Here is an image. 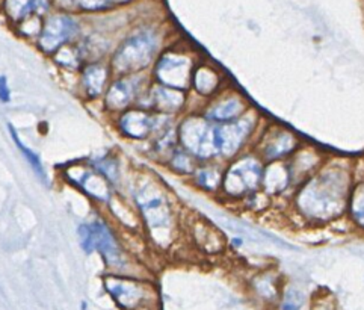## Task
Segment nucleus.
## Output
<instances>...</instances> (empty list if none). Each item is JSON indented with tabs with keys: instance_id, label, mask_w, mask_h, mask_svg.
I'll return each mask as SVG.
<instances>
[{
	"instance_id": "7",
	"label": "nucleus",
	"mask_w": 364,
	"mask_h": 310,
	"mask_svg": "<svg viewBox=\"0 0 364 310\" xmlns=\"http://www.w3.org/2000/svg\"><path fill=\"white\" fill-rule=\"evenodd\" d=\"M178 146L188 150L198 162L218 161L215 144V123L201 112L191 114L177 127Z\"/></svg>"
},
{
	"instance_id": "32",
	"label": "nucleus",
	"mask_w": 364,
	"mask_h": 310,
	"mask_svg": "<svg viewBox=\"0 0 364 310\" xmlns=\"http://www.w3.org/2000/svg\"><path fill=\"white\" fill-rule=\"evenodd\" d=\"M0 102L9 103L11 102V88L6 76L0 75Z\"/></svg>"
},
{
	"instance_id": "6",
	"label": "nucleus",
	"mask_w": 364,
	"mask_h": 310,
	"mask_svg": "<svg viewBox=\"0 0 364 310\" xmlns=\"http://www.w3.org/2000/svg\"><path fill=\"white\" fill-rule=\"evenodd\" d=\"M79 244L85 253H100L106 265L114 268H123L126 257L123 247L115 235L114 229L103 218H94L79 225L77 229Z\"/></svg>"
},
{
	"instance_id": "31",
	"label": "nucleus",
	"mask_w": 364,
	"mask_h": 310,
	"mask_svg": "<svg viewBox=\"0 0 364 310\" xmlns=\"http://www.w3.org/2000/svg\"><path fill=\"white\" fill-rule=\"evenodd\" d=\"M75 5L83 11H103L111 8L114 0H75Z\"/></svg>"
},
{
	"instance_id": "17",
	"label": "nucleus",
	"mask_w": 364,
	"mask_h": 310,
	"mask_svg": "<svg viewBox=\"0 0 364 310\" xmlns=\"http://www.w3.org/2000/svg\"><path fill=\"white\" fill-rule=\"evenodd\" d=\"M326 158H328V154H325L318 147L302 142L298 150L286 161L295 189L316 173Z\"/></svg>"
},
{
	"instance_id": "4",
	"label": "nucleus",
	"mask_w": 364,
	"mask_h": 310,
	"mask_svg": "<svg viewBox=\"0 0 364 310\" xmlns=\"http://www.w3.org/2000/svg\"><path fill=\"white\" fill-rule=\"evenodd\" d=\"M266 162L252 149L240 153L225 164L221 197L240 203L262 189Z\"/></svg>"
},
{
	"instance_id": "3",
	"label": "nucleus",
	"mask_w": 364,
	"mask_h": 310,
	"mask_svg": "<svg viewBox=\"0 0 364 310\" xmlns=\"http://www.w3.org/2000/svg\"><path fill=\"white\" fill-rule=\"evenodd\" d=\"M159 49L161 41L157 32L151 28H139L118 44L109 59V67L115 78L141 75L154 64Z\"/></svg>"
},
{
	"instance_id": "18",
	"label": "nucleus",
	"mask_w": 364,
	"mask_h": 310,
	"mask_svg": "<svg viewBox=\"0 0 364 310\" xmlns=\"http://www.w3.org/2000/svg\"><path fill=\"white\" fill-rule=\"evenodd\" d=\"M262 191L272 201L278 198L280 200L287 198L290 201V197L294 194L295 186L292 182V177H290V171L286 161L266 164Z\"/></svg>"
},
{
	"instance_id": "19",
	"label": "nucleus",
	"mask_w": 364,
	"mask_h": 310,
	"mask_svg": "<svg viewBox=\"0 0 364 310\" xmlns=\"http://www.w3.org/2000/svg\"><path fill=\"white\" fill-rule=\"evenodd\" d=\"M111 67L102 61H91L82 67L80 87L85 97L88 100L103 99V95L111 83Z\"/></svg>"
},
{
	"instance_id": "33",
	"label": "nucleus",
	"mask_w": 364,
	"mask_h": 310,
	"mask_svg": "<svg viewBox=\"0 0 364 310\" xmlns=\"http://www.w3.org/2000/svg\"><path fill=\"white\" fill-rule=\"evenodd\" d=\"M55 2H56L58 5H60V6L67 8V6H71L73 4H75V0H55Z\"/></svg>"
},
{
	"instance_id": "13",
	"label": "nucleus",
	"mask_w": 364,
	"mask_h": 310,
	"mask_svg": "<svg viewBox=\"0 0 364 310\" xmlns=\"http://www.w3.org/2000/svg\"><path fill=\"white\" fill-rule=\"evenodd\" d=\"M251 109L247 99L240 92L225 88L215 97L204 103L201 114L215 124H223L235 122Z\"/></svg>"
},
{
	"instance_id": "1",
	"label": "nucleus",
	"mask_w": 364,
	"mask_h": 310,
	"mask_svg": "<svg viewBox=\"0 0 364 310\" xmlns=\"http://www.w3.org/2000/svg\"><path fill=\"white\" fill-rule=\"evenodd\" d=\"M354 181V161L328 156L316 173L294 191L289 209L309 228L334 224L346 215Z\"/></svg>"
},
{
	"instance_id": "29",
	"label": "nucleus",
	"mask_w": 364,
	"mask_h": 310,
	"mask_svg": "<svg viewBox=\"0 0 364 310\" xmlns=\"http://www.w3.org/2000/svg\"><path fill=\"white\" fill-rule=\"evenodd\" d=\"M97 171H100L109 182L112 185L118 181V176H119V169H118V164L115 159H112L111 156H100V158H95L91 164Z\"/></svg>"
},
{
	"instance_id": "10",
	"label": "nucleus",
	"mask_w": 364,
	"mask_h": 310,
	"mask_svg": "<svg viewBox=\"0 0 364 310\" xmlns=\"http://www.w3.org/2000/svg\"><path fill=\"white\" fill-rule=\"evenodd\" d=\"M80 33L79 23L68 14H52L46 18L43 23L41 32L36 38V46L40 50L53 55L60 47L71 44Z\"/></svg>"
},
{
	"instance_id": "21",
	"label": "nucleus",
	"mask_w": 364,
	"mask_h": 310,
	"mask_svg": "<svg viewBox=\"0 0 364 310\" xmlns=\"http://www.w3.org/2000/svg\"><path fill=\"white\" fill-rule=\"evenodd\" d=\"M191 240L200 252L205 255H220L225 250V237L215 225L201 218H193L189 225Z\"/></svg>"
},
{
	"instance_id": "11",
	"label": "nucleus",
	"mask_w": 364,
	"mask_h": 310,
	"mask_svg": "<svg viewBox=\"0 0 364 310\" xmlns=\"http://www.w3.org/2000/svg\"><path fill=\"white\" fill-rule=\"evenodd\" d=\"M164 114L156 115L151 109L142 108V106H132L117 115L118 130L124 137L136 141L149 139L151 135L162 130L166 124H161Z\"/></svg>"
},
{
	"instance_id": "14",
	"label": "nucleus",
	"mask_w": 364,
	"mask_h": 310,
	"mask_svg": "<svg viewBox=\"0 0 364 310\" xmlns=\"http://www.w3.org/2000/svg\"><path fill=\"white\" fill-rule=\"evenodd\" d=\"M188 91L177 90L171 87L161 85V83H153L151 87H147L141 97L138 99L136 106L142 108L153 109L157 114L174 115L183 111L188 105Z\"/></svg>"
},
{
	"instance_id": "8",
	"label": "nucleus",
	"mask_w": 364,
	"mask_h": 310,
	"mask_svg": "<svg viewBox=\"0 0 364 310\" xmlns=\"http://www.w3.org/2000/svg\"><path fill=\"white\" fill-rule=\"evenodd\" d=\"M197 58L183 47H171L159 53L153 64V79L165 87L188 91Z\"/></svg>"
},
{
	"instance_id": "2",
	"label": "nucleus",
	"mask_w": 364,
	"mask_h": 310,
	"mask_svg": "<svg viewBox=\"0 0 364 310\" xmlns=\"http://www.w3.org/2000/svg\"><path fill=\"white\" fill-rule=\"evenodd\" d=\"M133 200L150 240L162 250L173 245L177 229L176 212L171 200L159 183L150 177L142 178L133 188Z\"/></svg>"
},
{
	"instance_id": "30",
	"label": "nucleus",
	"mask_w": 364,
	"mask_h": 310,
	"mask_svg": "<svg viewBox=\"0 0 364 310\" xmlns=\"http://www.w3.org/2000/svg\"><path fill=\"white\" fill-rule=\"evenodd\" d=\"M304 301H306L304 294H302L296 288H289L287 291L283 292L280 309L282 310H301L302 306H304Z\"/></svg>"
},
{
	"instance_id": "27",
	"label": "nucleus",
	"mask_w": 364,
	"mask_h": 310,
	"mask_svg": "<svg viewBox=\"0 0 364 310\" xmlns=\"http://www.w3.org/2000/svg\"><path fill=\"white\" fill-rule=\"evenodd\" d=\"M4 8L6 16L16 23H21L35 14L33 0H5Z\"/></svg>"
},
{
	"instance_id": "5",
	"label": "nucleus",
	"mask_w": 364,
	"mask_h": 310,
	"mask_svg": "<svg viewBox=\"0 0 364 310\" xmlns=\"http://www.w3.org/2000/svg\"><path fill=\"white\" fill-rule=\"evenodd\" d=\"M260 115L252 108L240 118L230 123L215 124V144L218 153V162L227 164L252 149L260 130Z\"/></svg>"
},
{
	"instance_id": "26",
	"label": "nucleus",
	"mask_w": 364,
	"mask_h": 310,
	"mask_svg": "<svg viewBox=\"0 0 364 310\" xmlns=\"http://www.w3.org/2000/svg\"><path fill=\"white\" fill-rule=\"evenodd\" d=\"M8 127H9V135H11L12 141L16 142L17 149L21 151L23 158L29 162V165L32 166V170L35 171V174L38 176V177L41 178V181H46V170H44V165H43V161H41V158H40V154L36 153V151H33V150H32L31 147H28L26 144H24V142L20 139V137H18V134H17V130L14 129V126L9 124Z\"/></svg>"
},
{
	"instance_id": "28",
	"label": "nucleus",
	"mask_w": 364,
	"mask_h": 310,
	"mask_svg": "<svg viewBox=\"0 0 364 310\" xmlns=\"http://www.w3.org/2000/svg\"><path fill=\"white\" fill-rule=\"evenodd\" d=\"M55 58V61L64 68L68 70H77L80 67V61H82V53L79 50L77 46H73V44H67L64 47H60V49L52 55Z\"/></svg>"
},
{
	"instance_id": "24",
	"label": "nucleus",
	"mask_w": 364,
	"mask_h": 310,
	"mask_svg": "<svg viewBox=\"0 0 364 310\" xmlns=\"http://www.w3.org/2000/svg\"><path fill=\"white\" fill-rule=\"evenodd\" d=\"M346 218L354 232L364 235V176H357L348 200Z\"/></svg>"
},
{
	"instance_id": "12",
	"label": "nucleus",
	"mask_w": 364,
	"mask_h": 310,
	"mask_svg": "<svg viewBox=\"0 0 364 310\" xmlns=\"http://www.w3.org/2000/svg\"><path fill=\"white\" fill-rule=\"evenodd\" d=\"M142 78L144 73L115 78L103 95L105 108L117 115L132 108V105L136 103L141 94L147 90V85L142 83Z\"/></svg>"
},
{
	"instance_id": "25",
	"label": "nucleus",
	"mask_w": 364,
	"mask_h": 310,
	"mask_svg": "<svg viewBox=\"0 0 364 310\" xmlns=\"http://www.w3.org/2000/svg\"><path fill=\"white\" fill-rule=\"evenodd\" d=\"M168 164H169V169L176 171L177 174L192 176L193 171L197 170V166H198L200 162L196 158H193L188 150H185L181 146H177L173 150V153L169 154Z\"/></svg>"
},
{
	"instance_id": "15",
	"label": "nucleus",
	"mask_w": 364,
	"mask_h": 310,
	"mask_svg": "<svg viewBox=\"0 0 364 310\" xmlns=\"http://www.w3.org/2000/svg\"><path fill=\"white\" fill-rule=\"evenodd\" d=\"M65 177L92 200L105 203V205L111 203L112 183L92 165H73L65 171Z\"/></svg>"
},
{
	"instance_id": "9",
	"label": "nucleus",
	"mask_w": 364,
	"mask_h": 310,
	"mask_svg": "<svg viewBox=\"0 0 364 310\" xmlns=\"http://www.w3.org/2000/svg\"><path fill=\"white\" fill-rule=\"evenodd\" d=\"M301 144L302 141L299 137L290 129L275 123H266L260 127L259 135L252 144V150L266 164H269L287 161Z\"/></svg>"
},
{
	"instance_id": "20",
	"label": "nucleus",
	"mask_w": 364,
	"mask_h": 310,
	"mask_svg": "<svg viewBox=\"0 0 364 310\" xmlns=\"http://www.w3.org/2000/svg\"><path fill=\"white\" fill-rule=\"evenodd\" d=\"M225 88V80L220 70L208 63H197L191 80V90L197 97L208 102Z\"/></svg>"
},
{
	"instance_id": "22",
	"label": "nucleus",
	"mask_w": 364,
	"mask_h": 310,
	"mask_svg": "<svg viewBox=\"0 0 364 310\" xmlns=\"http://www.w3.org/2000/svg\"><path fill=\"white\" fill-rule=\"evenodd\" d=\"M225 165L223 162H200L197 170L193 171L192 182L198 189L208 194H220L224 178Z\"/></svg>"
},
{
	"instance_id": "34",
	"label": "nucleus",
	"mask_w": 364,
	"mask_h": 310,
	"mask_svg": "<svg viewBox=\"0 0 364 310\" xmlns=\"http://www.w3.org/2000/svg\"><path fill=\"white\" fill-rule=\"evenodd\" d=\"M130 0H114V4H127Z\"/></svg>"
},
{
	"instance_id": "23",
	"label": "nucleus",
	"mask_w": 364,
	"mask_h": 310,
	"mask_svg": "<svg viewBox=\"0 0 364 310\" xmlns=\"http://www.w3.org/2000/svg\"><path fill=\"white\" fill-rule=\"evenodd\" d=\"M251 288L266 303H274L282 295V276L274 269H263L252 277Z\"/></svg>"
},
{
	"instance_id": "16",
	"label": "nucleus",
	"mask_w": 364,
	"mask_h": 310,
	"mask_svg": "<svg viewBox=\"0 0 364 310\" xmlns=\"http://www.w3.org/2000/svg\"><path fill=\"white\" fill-rule=\"evenodd\" d=\"M105 288L114 301L126 310H136L147 304L150 298L147 284L127 277L109 276L105 279Z\"/></svg>"
}]
</instances>
